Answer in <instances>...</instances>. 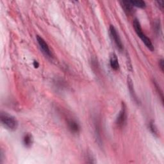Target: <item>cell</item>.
Returning a JSON list of instances; mask_svg holds the SVG:
<instances>
[{
	"label": "cell",
	"mask_w": 164,
	"mask_h": 164,
	"mask_svg": "<svg viewBox=\"0 0 164 164\" xmlns=\"http://www.w3.org/2000/svg\"><path fill=\"white\" fill-rule=\"evenodd\" d=\"M68 126H69V130L71 131V132L74 133H77L80 130V127L78 125V123L73 119L69 120L68 121Z\"/></svg>",
	"instance_id": "cell-7"
},
{
	"label": "cell",
	"mask_w": 164,
	"mask_h": 164,
	"mask_svg": "<svg viewBox=\"0 0 164 164\" xmlns=\"http://www.w3.org/2000/svg\"><path fill=\"white\" fill-rule=\"evenodd\" d=\"M33 66H34L35 68H38V66H39V64L38 63L37 61L35 60V61L33 62Z\"/></svg>",
	"instance_id": "cell-15"
},
{
	"label": "cell",
	"mask_w": 164,
	"mask_h": 164,
	"mask_svg": "<svg viewBox=\"0 0 164 164\" xmlns=\"http://www.w3.org/2000/svg\"><path fill=\"white\" fill-rule=\"evenodd\" d=\"M37 40L38 44L40 46L41 49L43 50V53L46 54V56H48L49 57H51V54L50 49L49 48V46H48V44L46 43V41L44 40V39L43 37H40L39 35H37Z\"/></svg>",
	"instance_id": "cell-5"
},
{
	"label": "cell",
	"mask_w": 164,
	"mask_h": 164,
	"mask_svg": "<svg viewBox=\"0 0 164 164\" xmlns=\"http://www.w3.org/2000/svg\"><path fill=\"white\" fill-rule=\"evenodd\" d=\"M156 3L158 5L159 8L161 10H163V1H158V2H156Z\"/></svg>",
	"instance_id": "cell-13"
},
{
	"label": "cell",
	"mask_w": 164,
	"mask_h": 164,
	"mask_svg": "<svg viewBox=\"0 0 164 164\" xmlns=\"http://www.w3.org/2000/svg\"><path fill=\"white\" fill-rule=\"evenodd\" d=\"M121 6L128 15H130L133 12V7L130 4L129 1H122L120 2Z\"/></svg>",
	"instance_id": "cell-6"
},
{
	"label": "cell",
	"mask_w": 164,
	"mask_h": 164,
	"mask_svg": "<svg viewBox=\"0 0 164 164\" xmlns=\"http://www.w3.org/2000/svg\"><path fill=\"white\" fill-rule=\"evenodd\" d=\"M0 119H1L2 125L11 131L16 130L18 127V122L17 119L7 113H1Z\"/></svg>",
	"instance_id": "cell-2"
},
{
	"label": "cell",
	"mask_w": 164,
	"mask_h": 164,
	"mask_svg": "<svg viewBox=\"0 0 164 164\" xmlns=\"http://www.w3.org/2000/svg\"><path fill=\"white\" fill-rule=\"evenodd\" d=\"M149 128H150V130H151V131H152V133L155 135H157L158 134V131H157V129L155 126V125L153 124V122H151L150 123L149 125Z\"/></svg>",
	"instance_id": "cell-12"
},
{
	"label": "cell",
	"mask_w": 164,
	"mask_h": 164,
	"mask_svg": "<svg viewBox=\"0 0 164 164\" xmlns=\"http://www.w3.org/2000/svg\"><path fill=\"white\" fill-rule=\"evenodd\" d=\"M110 64L111 67L114 70L117 71L119 69V63L117 57L115 54L114 53L111 55L110 60Z\"/></svg>",
	"instance_id": "cell-9"
},
{
	"label": "cell",
	"mask_w": 164,
	"mask_h": 164,
	"mask_svg": "<svg viewBox=\"0 0 164 164\" xmlns=\"http://www.w3.org/2000/svg\"><path fill=\"white\" fill-rule=\"evenodd\" d=\"M133 27L135 30L136 33L140 37V38L142 40V42L144 43L146 46L151 51H153L155 50L154 46L152 44L151 40H150L145 34L143 33L141 25L140 24V22L137 19H135L133 21Z\"/></svg>",
	"instance_id": "cell-1"
},
{
	"label": "cell",
	"mask_w": 164,
	"mask_h": 164,
	"mask_svg": "<svg viewBox=\"0 0 164 164\" xmlns=\"http://www.w3.org/2000/svg\"><path fill=\"white\" fill-rule=\"evenodd\" d=\"M129 2L133 7H136L141 8H144L146 6V3L144 1H141V0H133V1L132 0V1H129Z\"/></svg>",
	"instance_id": "cell-11"
},
{
	"label": "cell",
	"mask_w": 164,
	"mask_h": 164,
	"mask_svg": "<svg viewBox=\"0 0 164 164\" xmlns=\"http://www.w3.org/2000/svg\"><path fill=\"white\" fill-rule=\"evenodd\" d=\"M110 33L111 35V37L112 40H114V43L115 44L116 46L120 51H122L123 49V45L122 43V41L120 40V38L115 29V27L113 25L110 26Z\"/></svg>",
	"instance_id": "cell-4"
},
{
	"label": "cell",
	"mask_w": 164,
	"mask_h": 164,
	"mask_svg": "<svg viewBox=\"0 0 164 164\" xmlns=\"http://www.w3.org/2000/svg\"><path fill=\"white\" fill-rule=\"evenodd\" d=\"M127 119V113H126V107L125 103H122V108L121 110L117 117L116 119V124L117 125L120 127H124L126 123Z\"/></svg>",
	"instance_id": "cell-3"
},
{
	"label": "cell",
	"mask_w": 164,
	"mask_h": 164,
	"mask_svg": "<svg viewBox=\"0 0 164 164\" xmlns=\"http://www.w3.org/2000/svg\"><path fill=\"white\" fill-rule=\"evenodd\" d=\"M128 89H129V90H130V94L131 95L132 98L133 99V100L136 103H139V100H138L137 96H136V93H135L134 88H133L134 87H133L132 80H131V79L130 77L128 78Z\"/></svg>",
	"instance_id": "cell-8"
},
{
	"label": "cell",
	"mask_w": 164,
	"mask_h": 164,
	"mask_svg": "<svg viewBox=\"0 0 164 164\" xmlns=\"http://www.w3.org/2000/svg\"><path fill=\"white\" fill-rule=\"evenodd\" d=\"M23 144L24 146L26 147H31L33 144L32 135L29 133L26 134L23 137Z\"/></svg>",
	"instance_id": "cell-10"
},
{
	"label": "cell",
	"mask_w": 164,
	"mask_h": 164,
	"mask_svg": "<svg viewBox=\"0 0 164 164\" xmlns=\"http://www.w3.org/2000/svg\"><path fill=\"white\" fill-rule=\"evenodd\" d=\"M159 65L161 68V71H163V67H164V65H163V60H160V62H159Z\"/></svg>",
	"instance_id": "cell-14"
}]
</instances>
